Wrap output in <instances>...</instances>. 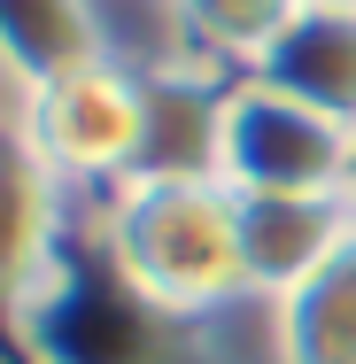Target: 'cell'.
Segmentation results:
<instances>
[{
  "label": "cell",
  "instance_id": "6da1fadb",
  "mask_svg": "<svg viewBox=\"0 0 356 364\" xmlns=\"http://www.w3.org/2000/svg\"><path fill=\"white\" fill-rule=\"evenodd\" d=\"M109 256L132 279V294L155 302V310H171V318H202L217 302L248 294L240 210H232V186L217 171L140 163L132 178H117Z\"/></svg>",
  "mask_w": 356,
  "mask_h": 364
},
{
  "label": "cell",
  "instance_id": "7a4b0ae2",
  "mask_svg": "<svg viewBox=\"0 0 356 364\" xmlns=\"http://www.w3.org/2000/svg\"><path fill=\"white\" fill-rule=\"evenodd\" d=\"M210 171L232 194H325L349 171V132L279 85L240 77L210 117Z\"/></svg>",
  "mask_w": 356,
  "mask_h": 364
},
{
  "label": "cell",
  "instance_id": "3957f363",
  "mask_svg": "<svg viewBox=\"0 0 356 364\" xmlns=\"http://www.w3.org/2000/svg\"><path fill=\"white\" fill-rule=\"evenodd\" d=\"M16 140L55 178H132L140 147H147V93H140V77L117 70V63L70 70L55 85L23 93V132Z\"/></svg>",
  "mask_w": 356,
  "mask_h": 364
},
{
  "label": "cell",
  "instance_id": "277c9868",
  "mask_svg": "<svg viewBox=\"0 0 356 364\" xmlns=\"http://www.w3.org/2000/svg\"><path fill=\"white\" fill-rule=\"evenodd\" d=\"M240 210V272L248 294H294L318 264H333L356 240V210L341 186L325 194H232Z\"/></svg>",
  "mask_w": 356,
  "mask_h": 364
},
{
  "label": "cell",
  "instance_id": "5b68a950",
  "mask_svg": "<svg viewBox=\"0 0 356 364\" xmlns=\"http://www.w3.org/2000/svg\"><path fill=\"white\" fill-rule=\"evenodd\" d=\"M248 77L294 93L302 109L333 117L341 132H356V8H294L279 39L248 63Z\"/></svg>",
  "mask_w": 356,
  "mask_h": 364
},
{
  "label": "cell",
  "instance_id": "8992f818",
  "mask_svg": "<svg viewBox=\"0 0 356 364\" xmlns=\"http://www.w3.org/2000/svg\"><path fill=\"white\" fill-rule=\"evenodd\" d=\"M55 186L23 140L0 147V310H23L55 272Z\"/></svg>",
  "mask_w": 356,
  "mask_h": 364
},
{
  "label": "cell",
  "instance_id": "52a82bcc",
  "mask_svg": "<svg viewBox=\"0 0 356 364\" xmlns=\"http://www.w3.org/2000/svg\"><path fill=\"white\" fill-rule=\"evenodd\" d=\"M93 63H109L93 0H0V70L23 93L70 70H93Z\"/></svg>",
  "mask_w": 356,
  "mask_h": 364
},
{
  "label": "cell",
  "instance_id": "ba28073f",
  "mask_svg": "<svg viewBox=\"0 0 356 364\" xmlns=\"http://www.w3.org/2000/svg\"><path fill=\"white\" fill-rule=\"evenodd\" d=\"M279 364H356V240L318 264L294 294H279Z\"/></svg>",
  "mask_w": 356,
  "mask_h": 364
},
{
  "label": "cell",
  "instance_id": "9c48e42d",
  "mask_svg": "<svg viewBox=\"0 0 356 364\" xmlns=\"http://www.w3.org/2000/svg\"><path fill=\"white\" fill-rule=\"evenodd\" d=\"M294 8H302V0H178V23H186L202 47H217V55L256 63L286 23H294Z\"/></svg>",
  "mask_w": 356,
  "mask_h": 364
},
{
  "label": "cell",
  "instance_id": "30bf717a",
  "mask_svg": "<svg viewBox=\"0 0 356 364\" xmlns=\"http://www.w3.org/2000/svg\"><path fill=\"white\" fill-rule=\"evenodd\" d=\"M341 194H349V210H356V132H349V171H341Z\"/></svg>",
  "mask_w": 356,
  "mask_h": 364
},
{
  "label": "cell",
  "instance_id": "8fae6325",
  "mask_svg": "<svg viewBox=\"0 0 356 364\" xmlns=\"http://www.w3.org/2000/svg\"><path fill=\"white\" fill-rule=\"evenodd\" d=\"M310 8H356V0H310Z\"/></svg>",
  "mask_w": 356,
  "mask_h": 364
}]
</instances>
